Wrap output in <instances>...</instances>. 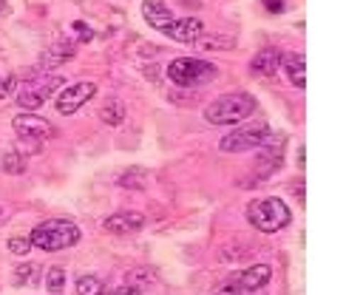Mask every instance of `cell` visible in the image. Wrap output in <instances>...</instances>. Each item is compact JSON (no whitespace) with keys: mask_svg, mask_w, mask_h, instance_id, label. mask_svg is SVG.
I'll return each mask as SVG.
<instances>
[{"mask_svg":"<svg viewBox=\"0 0 363 295\" xmlns=\"http://www.w3.org/2000/svg\"><path fill=\"white\" fill-rule=\"evenodd\" d=\"M26 156L23 153H17V150H6L3 156H0V170H6V173H11V176H20V173H26Z\"/></svg>","mask_w":363,"mask_h":295,"instance_id":"obj_17","label":"cell"},{"mask_svg":"<svg viewBox=\"0 0 363 295\" xmlns=\"http://www.w3.org/2000/svg\"><path fill=\"white\" fill-rule=\"evenodd\" d=\"M62 284H65V269L62 267H51L45 272V289L57 295V292H62Z\"/></svg>","mask_w":363,"mask_h":295,"instance_id":"obj_21","label":"cell"},{"mask_svg":"<svg viewBox=\"0 0 363 295\" xmlns=\"http://www.w3.org/2000/svg\"><path fill=\"white\" fill-rule=\"evenodd\" d=\"M94 94H96V85H94V82H74V85H65V88L57 94V111L65 113V116H71V113H77Z\"/></svg>","mask_w":363,"mask_h":295,"instance_id":"obj_8","label":"cell"},{"mask_svg":"<svg viewBox=\"0 0 363 295\" xmlns=\"http://www.w3.org/2000/svg\"><path fill=\"white\" fill-rule=\"evenodd\" d=\"M122 187H145L142 182H145V170H128L122 179Z\"/></svg>","mask_w":363,"mask_h":295,"instance_id":"obj_22","label":"cell"},{"mask_svg":"<svg viewBox=\"0 0 363 295\" xmlns=\"http://www.w3.org/2000/svg\"><path fill=\"white\" fill-rule=\"evenodd\" d=\"M252 111H255V99L247 91H233V94L213 99L204 108V119L210 125H235V122L250 119Z\"/></svg>","mask_w":363,"mask_h":295,"instance_id":"obj_1","label":"cell"},{"mask_svg":"<svg viewBox=\"0 0 363 295\" xmlns=\"http://www.w3.org/2000/svg\"><path fill=\"white\" fill-rule=\"evenodd\" d=\"M62 85V77H43L40 71H28V82L20 88L17 94V105L23 111H34L40 108L57 88Z\"/></svg>","mask_w":363,"mask_h":295,"instance_id":"obj_5","label":"cell"},{"mask_svg":"<svg viewBox=\"0 0 363 295\" xmlns=\"http://www.w3.org/2000/svg\"><path fill=\"white\" fill-rule=\"evenodd\" d=\"M0 216H3V207H0Z\"/></svg>","mask_w":363,"mask_h":295,"instance_id":"obj_28","label":"cell"},{"mask_svg":"<svg viewBox=\"0 0 363 295\" xmlns=\"http://www.w3.org/2000/svg\"><path fill=\"white\" fill-rule=\"evenodd\" d=\"M196 43H199L201 48H210V51H224V48H233V45H235L233 37H221V34H201Z\"/></svg>","mask_w":363,"mask_h":295,"instance_id":"obj_19","label":"cell"},{"mask_svg":"<svg viewBox=\"0 0 363 295\" xmlns=\"http://www.w3.org/2000/svg\"><path fill=\"white\" fill-rule=\"evenodd\" d=\"M284 74H286V79L295 85V88H303L306 85V60H303V54H281V65H278Z\"/></svg>","mask_w":363,"mask_h":295,"instance_id":"obj_14","label":"cell"},{"mask_svg":"<svg viewBox=\"0 0 363 295\" xmlns=\"http://www.w3.org/2000/svg\"><path fill=\"white\" fill-rule=\"evenodd\" d=\"M269 133H272V130H269V125H267V122H261V119H255V122H250V125H241V128L230 130V133L218 142V148H221L224 153H241V150L258 148Z\"/></svg>","mask_w":363,"mask_h":295,"instance_id":"obj_6","label":"cell"},{"mask_svg":"<svg viewBox=\"0 0 363 295\" xmlns=\"http://www.w3.org/2000/svg\"><path fill=\"white\" fill-rule=\"evenodd\" d=\"M11 128L17 130L20 139H37V142H43V139H48L54 133L51 122L43 119V116H37V113H20V116H14L11 119Z\"/></svg>","mask_w":363,"mask_h":295,"instance_id":"obj_9","label":"cell"},{"mask_svg":"<svg viewBox=\"0 0 363 295\" xmlns=\"http://www.w3.org/2000/svg\"><path fill=\"white\" fill-rule=\"evenodd\" d=\"M6 9H9V6H6V0H0V14H3Z\"/></svg>","mask_w":363,"mask_h":295,"instance_id":"obj_27","label":"cell"},{"mask_svg":"<svg viewBox=\"0 0 363 295\" xmlns=\"http://www.w3.org/2000/svg\"><path fill=\"white\" fill-rule=\"evenodd\" d=\"M267 11H284V0H264Z\"/></svg>","mask_w":363,"mask_h":295,"instance_id":"obj_26","label":"cell"},{"mask_svg":"<svg viewBox=\"0 0 363 295\" xmlns=\"http://www.w3.org/2000/svg\"><path fill=\"white\" fill-rule=\"evenodd\" d=\"M111 295H142V292H139V286H133V284H125V286L113 289Z\"/></svg>","mask_w":363,"mask_h":295,"instance_id":"obj_25","label":"cell"},{"mask_svg":"<svg viewBox=\"0 0 363 295\" xmlns=\"http://www.w3.org/2000/svg\"><path fill=\"white\" fill-rule=\"evenodd\" d=\"M105 125H111V128H116V125H122L125 122V105H122V99H116V96H108L102 105H99V113H96Z\"/></svg>","mask_w":363,"mask_h":295,"instance_id":"obj_16","label":"cell"},{"mask_svg":"<svg viewBox=\"0 0 363 295\" xmlns=\"http://www.w3.org/2000/svg\"><path fill=\"white\" fill-rule=\"evenodd\" d=\"M28 250H31V241H28V238H20V235L9 238V252H14V255H26Z\"/></svg>","mask_w":363,"mask_h":295,"instance_id":"obj_23","label":"cell"},{"mask_svg":"<svg viewBox=\"0 0 363 295\" xmlns=\"http://www.w3.org/2000/svg\"><path fill=\"white\" fill-rule=\"evenodd\" d=\"M102 227L108 233H116V235H125V233H136L145 227V216L142 213H113L102 221Z\"/></svg>","mask_w":363,"mask_h":295,"instance_id":"obj_12","label":"cell"},{"mask_svg":"<svg viewBox=\"0 0 363 295\" xmlns=\"http://www.w3.org/2000/svg\"><path fill=\"white\" fill-rule=\"evenodd\" d=\"M14 275H17V284L34 286V284H40V275H43V269H40L37 264H23V267H17V269H14Z\"/></svg>","mask_w":363,"mask_h":295,"instance_id":"obj_20","label":"cell"},{"mask_svg":"<svg viewBox=\"0 0 363 295\" xmlns=\"http://www.w3.org/2000/svg\"><path fill=\"white\" fill-rule=\"evenodd\" d=\"M167 77L176 85H201V82H210L216 77V65L196 60V57H179L167 65Z\"/></svg>","mask_w":363,"mask_h":295,"instance_id":"obj_4","label":"cell"},{"mask_svg":"<svg viewBox=\"0 0 363 295\" xmlns=\"http://www.w3.org/2000/svg\"><path fill=\"white\" fill-rule=\"evenodd\" d=\"M142 17H145V23H147L150 28H156V31H162V34H164V31L170 28V23L176 20L164 0H142Z\"/></svg>","mask_w":363,"mask_h":295,"instance_id":"obj_10","label":"cell"},{"mask_svg":"<svg viewBox=\"0 0 363 295\" xmlns=\"http://www.w3.org/2000/svg\"><path fill=\"white\" fill-rule=\"evenodd\" d=\"M74 43L71 40H60V43H54L51 48H45V54L40 57V68H45V71H51V68H57V65H62L65 60H71L74 57Z\"/></svg>","mask_w":363,"mask_h":295,"instance_id":"obj_15","label":"cell"},{"mask_svg":"<svg viewBox=\"0 0 363 295\" xmlns=\"http://www.w3.org/2000/svg\"><path fill=\"white\" fill-rule=\"evenodd\" d=\"M102 289H105V284H102V278L99 275H79L77 278V295H102Z\"/></svg>","mask_w":363,"mask_h":295,"instance_id":"obj_18","label":"cell"},{"mask_svg":"<svg viewBox=\"0 0 363 295\" xmlns=\"http://www.w3.org/2000/svg\"><path fill=\"white\" fill-rule=\"evenodd\" d=\"M164 34L176 43H196L204 34V23L199 17H182V20H173Z\"/></svg>","mask_w":363,"mask_h":295,"instance_id":"obj_11","label":"cell"},{"mask_svg":"<svg viewBox=\"0 0 363 295\" xmlns=\"http://www.w3.org/2000/svg\"><path fill=\"white\" fill-rule=\"evenodd\" d=\"M74 31H77V34H79V40H85V43L94 37V31H91V28H88L82 20H77V23H74Z\"/></svg>","mask_w":363,"mask_h":295,"instance_id":"obj_24","label":"cell"},{"mask_svg":"<svg viewBox=\"0 0 363 295\" xmlns=\"http://www.w3.org/2000/svg\"><path fill=\"white\" fill-rule=\"evenodd\" d=\"M28 241H31V247H37L43 252L65 250V247H74L79 241V227L68 218H48L31 230Z\"/></svg>","mask_w":363,"mask_h":295,"instance_id":"obj_2","label":"cell"},{"mask_svg":"<svg viewBox=\"0 0 363 295\" xmlns=\"http://www.w3.org/2000/svg\"><path fill=\"white\" fill-rule=\"evenodd\" d=\"M278 65H281V51H278V48H261V51L250 60V71H252L255 77H269V74L278 71Z\"/></svg>","mask_w":363,"mask_h":295,"instance_id":"obj_13","label":"cell"},{"mask_svg":"<svg viewBox=\"0 0 363 295\" xmlns=\"http://www.w3.org/2000/svg\"><path fill=\"white\" fill-rule=\"evenodd\" d=\"M272 278V267L267 264H255V267H247L244 272H235V278L218 289V295H250L255 289H264Z\"/></svg>","mask_w":363,"mask_h":295,"instance_id":"obj_7","label":"cell"},{"mask_svg":"<svg viewBox=\"0 0 363 295\" xmlns=\"http://www.w3.org/2000/svg\"><path fill=\"white\" fill-rule=\"evenodd\" d=\"M247 221L261 233H278L292 221V213L278 196H267L247 207Z\"/></svg>","mask_w":363,"mask_h":295,"instance_id":"obj_3","label":"cell"}]
</instances>
